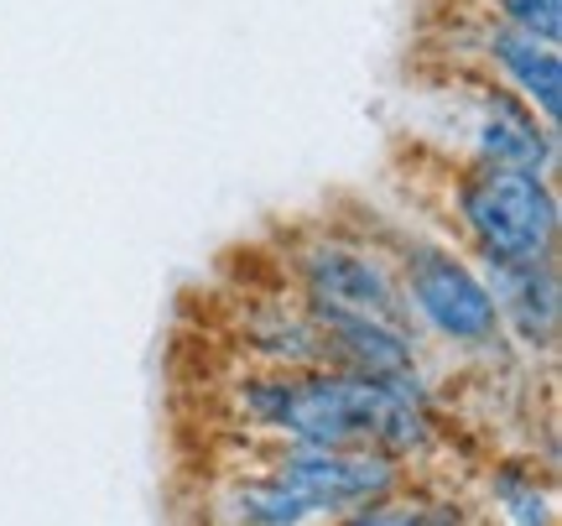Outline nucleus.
Returning <instances> with one entry per match:
<instances>
[{
  "instance_id": "1",
  "label": "nucleus",
  "mask_w": 562,
  "mask_h": 526,
  "mask_svg": "<svg viewBox=\"0 0 562 526\" xmlns=\"http://www.w3.org/2000/svg\"><path fill=\"white\" fill-rule=\"evenodd\" d=\"M385 381L339 365H256L229 385V412L266 444H370Z\"/></svg>"
},
{
  "instance_id": "2",
  "label": "nucleus",
  "mask_w": 562,
  "mask_h": 526,
  "mask_svg": "<svg viewBox=\"0 0 562 526\" xmlns=\"http://www.w3.org/2000/svg\"><path fill=\"white\" fill-rule=\"evenodd\" d=\"M391 266H396L406 318L417 324L427 349H448L459 360H495L505 349L484 271L459 240L402 235L391 245Z\"/></svg>"
},
{
  "instance_id": "3",
  "label": "nucleus",
  "mask_w": 562,
  "mask_h": 526,
  "mask_svg": "<svg viewBox=\"0 0 562 526\" xmlns=\"http://www.w3.org/2000/svg\"><path fill=\"white\" fill-rule=\"evenodd\" d=\"M448 224L474 261H542L558 256L562 199L558 178L521 167L463 163L448 178Z\"/></svg>"
},
{
  "instance_id": "4",
  "label": "nucleus",
  "mask_w": 562,
  "mask_h": 526,
  "mask_svg": "<svg viewBox=\"0 0 562 526\" xmlns=\"http://www.w3.org/2000/svg\"><path fill=\"white\" fill-rule=\"evenodd\" d=\"M266 469L313 511V522H349L355 511L412 490V469L370 444H266Z\"/></svg>"
},
{
  "instance_id": "5",
  "label": "nucleus",
  "mask_w": 562,
  "mask_h": 526,
  "mask_svg": "<svg viewBox=\"0 0 562 526\" xmlns=\"http://www.w3.org/2000/svg\"><path fill=\"white\" fill-rule=\"evenodd\" d=\"M286 277H292V298L307 307H344V313L406 318L391 250L364 245L360 235H339V230L302 235L286 250Z\"/></svg>"
},
{
  "instance_id": "6",
  "label": "nucleus",
  "mask_w": 562,
  "mask_h": 526,
  "mask_svg": "<svg viewBox=\"0 0 562 526\" xmlns=\"http://www.w3.org/2000/svg\"><path fill=\"white\" fill-rule=\"evenodd\" d=\"M463 157L490 167H521V172H547L558 178L562 167V125L542 121L521 94H510L505 83L484 79L469 89L463 110Z\"/></svg>"
},
{
  "instance_id": "7",
  "label": "nucleus",
  "mask_w": 562,
  "mask_h": 526,
  "mask_svg": "<svg viewBox=\"0 0 562 526\" xmlns=\"http://www.w3.org/2000/svg\"><path fill=\"white\" fill-rule=\"evenodd\" d=\"M484 287L501 313V334L521 355H558L562 339V266L558 256L542 261H484Z\"/></svg>"
},
{
  "instance_id": "8",
  "label": "nucleus",
  "mask_w": 562,
  "mask_h": 526,
  "mask_svg": "<svg viewBox=\"0 0 562 526\" xmlns=\"http://www.w3.org/2000/svg\"><path fill=\"white\" fill-rule=\"evenodd\" d=\"M307 307V303H302ZM313 324L323 328V355L339 370L355 376H412L427 365V339L412 318H381V313H344V307H307Z\"/></svg>"
},
{
  "instance_id": "9",
  "label": "nucleus",
  "mask_w": 562,
  "mask_h": 526,
  "mask_svg": "<svg viewBox=\"0 0 562 526\" xmlns=\"http://www.w3.org/2000/svg\"><path fill=\"white\" fill-rule=\"evenodd\" d=\"M474 53H480L490 79L505 83L510 94H521L542 121L562 125V42L531 37V32H516L505 21L484 16L474 32Z\"/></svg>"
},
{
  "instance_id": "10",
  "label": "nucleus",
  "mask_w": 562,
  "mask_h": 526,
  "mask_svg": "<svg viewBox=\"0 0 562 526\" xmlns=\"http://www.w3.org/2000/svg\"><path fill=\"white\" fill-rule=\"evenodd\" d=\"M240 339H245V349L256 355V365H328V355H323V328L313 324V313H307L297 298H292V303L250 307Z\"/></svg>"
},
{
  "instance_id": "11",
  "label": "nucleus",
  "mask_w": 562,
  "mask_h": 526,
  "mask_svg": "<svg viewBox=\"0 0 562 526\" xmlns=\"http://www.w3.org/2000/svg\"><path fill=\"white\" fill-rule=\"evenodd\" d=\"M220 522H240V526H307L313 511L302 506L292 490L281 485L271 469H229L224 490L209 501Z\"/></svg>"
},
{
  "instance_id": "12",
  "label": "nucleus",
  "mask_w": 562,
  "mask_h": 526,
  "mask_svg": "<svg viewBox=\"0 0 562 526\" xmlns=\"http://www.w3.org/2000/svg\"><path fill=\"white\" fill-rule=\"evenodd\" d=\"M490 506L501 511V522L510 526H552L558 522V495L542 485V474L531 465H495L490 469Z\"/></svg>"
},
{
  "instance_id": "13",
  "label": "nucleus",
  "mask_w": 562,
  "mask_h": 526,
  "mask_svg": "<svg viewBox=\"0 0 562 526\" xmlns=\"http://www.w3.org/2000/svg\"><path fill=\"white\" fill-rule=\"evenodd\" d=\"M484 16L531 32V37L562 42V0H484Z\"/></svg>"
}]
</instances>
